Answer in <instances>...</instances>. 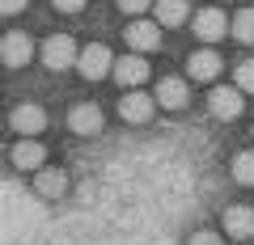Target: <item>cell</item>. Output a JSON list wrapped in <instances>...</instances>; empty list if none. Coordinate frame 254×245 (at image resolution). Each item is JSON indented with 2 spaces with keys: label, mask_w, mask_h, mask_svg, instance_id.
<instances>
[{
  "label": "cell",
  "mask_w": 254,
  "mask_h": 245,
  "mask_svg": "<svg viewBox=\"0 0 254 245\" xmlns=\"http://www.w3.org/2000/svg\"><path fill=\"white\" fill-rule=\"evenodd\" d=\"M76 59H81V47H76L68 34H51V38L43 43V64L51 68V72H64V68H72Z\"/></svg>",
  "instance_id": "cell-1"
},
{
  "label": "cell",
  "mask_w": 254,
  "mask_h": 245,
  "mask_svg": "<svg viewBox=\"0 0 254 245\" xmlns=\"http://www.w3.org/2000/svg\"><path fill=\"white\" fill-rule=\"evenodd\" d=\"M76 68H81L85 81H102L106 72H115V55H110V47L89 43V47H81V59H76Z\"/></svg>",
  "instance_id": "cell-2"
},
{
  "label": "cell",
  "mask_w": 254,
  "mask_h": 245,
  "mask_svg": "<svg viewBox=\"0 0 254 245\" xmlns=\"http://www.w3.org/2000/svg\"><path fill=\"white\" fill-rule=\"evenodd\" d=\"M242 106H246V93L237 89V85H220V89H212V98H208V110L220 118V123H233V118L242 114Z\"/></svg>",
  "instance_id": "cell-3"
},
{
  "label": "cell",
  "mask_w": 254,
  "mask_h": 245,
  "mask_svg": "<svg viewBox=\"0 0 254 245\" xmlns=\"http://www.w3.org/2000/svg\"><path fill=\"white\" fill-rule=\"evenodd\" d=\"M153 110H157V98H148V93H140V89H127L123 98H119V118L123 123H148L153 118Z\"/></svg>",
  "instance_id": "cell-4"
},
{
  "label": "cell",
  "mask_w": 254,
  "mask_h": 245,
  "mask_svg": "<svg viewBox=\"0 0 254 245\" xmlns=\"http://www.w3.org/2000/svg\"><path fill=\"white\" fill-rule=\"evenodd\" d=\"M102 123H106V118H102L98 101H76V106L68 110V127H72L76 136H98Z\"/></svg>",
  "instance_id": "cell-5"
},
{
  "label": "cell",
  "mask_w": 254,
  "mask_h": 245,
  "mask_svg": "<svg viewBox=\"0 0 254 245\" xmlns=\"http://www.w3.org/2000/svg\"><path fill=\"white\" fill-rule=\"evenodd\" d=\"M30 55H34V38L21 34V30H9V34H4V47H0V59H4V68H21V64H30Z\"/></svg>",
  "instance_id": "cell-6"
},
{
  "label": "cell",
  "mask_w": 254,
  "mask_h": 245,
  "mask_svg": "<svg viewBox=\"0 0 254 245\" xmlns=\"http://www.w3.org/2000/svg\"><path fill=\"white\" fill-rule=\"evenodd\" d=\"M229 17L220 9H195V34L203 38V43H220V38L229 34Z\"/></svg>",
  "instance_id": "cell-7"
},
{
  "label": "cell",
  "mask_w": 254,
  "mask_h": 245,
  "mask_svg": "<svg viewBox=\"0 0 254 245\" xmlns=\"http://www.w3.org/2000/svg\"><path fill=\"white\" fill-rule=\"evenodd\" d=\"M115 76L123 89H140V85L148 81V64H144V55H123V59H115Z\"/></svg>",
  "instance_id": "cell-8"
},
{
  "label": "cell",
  "mask_w": 254,
  "mask_h": 245,
  "mask_svg": "<svg viewBox=\"0 0 254 245\" xmlns=\"http://www.w3.org/2000/svg\"><path fill=\"white\" fill-rule=\"evenodd\" d=\"M9 123H13L17 136H38V131L47 127V114H43V106H34V101H21V106H13Z\"/></svg>",
  "instance_id": "cell-9"
},
{
  "label": "cell",
  "mask_w": 254,
  "mask_h": 245,
  "mask_svg": "<svg viewBox=\"0 0 254 245\" xmlns=\"http://www.w3.org/2000/svg\"><path fill=\"white\" fill-rule=\"evenodd\" d=\"M123 38L136 51H153V47H161V21H127Z\"/></svg>",
  "instance_id": "cell-10"
},
{
  "label": "cell",
  "mask_w": 254,
  "mask_h": 245,
  "mask_svg": "<svg viewBox=\"0 0 254 245\" xmlns=\"http://www.w3.org/2000/svg\"><path fill=\"white\" fill-rule=\"evenodd\" d=\"M13 165H17V169H34V173H38V169L47 165V148L38 144L34 136H21L17 144H13Z\"/></svg>",
  "instance_id": "cell-11"
},
{
  "label": "cell",
  "mask_w": 254,
  "mask_h": 245,
  "mask_svg": "<svg viewBox=\"0 0 254 245\" xmlns=\"http://www.w3.org/2000/svg\"><path fill=\"white\" fill-rule=\"evenodd\" d=\"M225 233L237 237V241H246V237H254V207H246V203H233V207H225Z\"/></svg>",
  "instance_id": "cell-12"
},
{
  "label": "cell",
  "mask_w": 254,
  "mask_h": 245,
  "mask_svg": "<svg viewBox=\"0 0 254 245\" xmlns=\"http://www.w3.org/2000/svg\"><path fill=\"white\" fill-rule=\"evenodd\" d=\"M153 98H157L161 110H182L190 93H187V81H182V76H161V85H157Z\"/></svg>",
  "instance_id": "cell-13"
},
{
  "label": "cell",
  "mask_w": 254,
  "mask_h": 245,
  "mask_svg": "<svg viewBox=\"0 0 254 245\" xmlns=\"http://www.w3.org/2000/svg\"><path fill=\"white\" fill-rule=\"evenodd\" d=\"M187 76H190V81H216V76H220V55L212 51V47L195 51L187 59Z\"/></svg>",
  "instance_id": "cell-14"
},
{
  "label": "cell",
  "mask_w": 254,
  "mask_h": 245,
  "mask_svg": "<svg viewBox=\"0 0 254 245\" xmlns=\"http://www.w3.org/2000/svg\"><path fill=\"white\" fill-rule=\"evenodd\" d=\"M34 191L43 195V199H60L64 191H68V169H55V165H43L34 178Z\"/></svg>",
  "instance_id": "cell-15"
},
{
  "label": "cell",
  "mask_w": 254,
  "mask_h": 245,
  "mask_svg": "<svg viewBox=\"0 0 254 245\" xmlns=\"http://www.w3.org/2000/svg\"><path fill=\"white\" fill-rule=\"evenodd\" d=\"M187 13H190L187 0H157V21H161V26H182Z\"/></svg>",
  "instance_id": "cell-16"
},
{
  "label": "cell",
  "mask_w": 254,
  "mask_h": 245,
  "mask_svg": "<svg viewBox=\"0 0 254 245\" xmlns=\"http://www.w3.org/2000/svg\"><path fill=\"white\" fill-rule=\"evenodd\" d=\"M233 182L254 186V148H250V152H237V156H233Z\"/></svg>",
  "instance_id": "cell-17"
},
{
  "label": "cell",
  "mask_w": 254,
  "mask_h": 245,
  "mask_svg": "<svg viewBox=\"0 0 254 245\" xmlns=\"http://www.w3.org/2000/svg\"><path fill=\"white\" fill-rule=\"evenodd\" d=\"M233 38L237 43H254V9H242L233 17Z\"/></svg>",
  "instance_id": "cell-18"
},
{
  "label": "cell",
  "mask_w": 254,
  "mask_h": 245,
  "mask_svg": "<svg viewBox=\"0 0 254 245\" xmlns=\"http://www.w3.org/2000/svg\"><path fill=\"white\" fill-rule=\"evenodd\" d=\"M233 81H237V89H242V93H254V59H242V64H237Z\"/></svg>",
  "instance_id": "cell-19"
},
{
  "label": "cell",
  "mask_w": 254,
  "mask_h": 245,
  "mask_svg": "<svg viewBox=\"0 0 254 245\" xmlns=\"http://www.w3.org/2000/svg\"><path fill=\"white\" fill-rule=\"evenodd\" d=\"M119 9L123 13H144V9H153V0H119Z\"/></svg>",
  "instance_id": "cell-20"
},
{
  "label": "cell",
  "mask_w": 254,
  "mask_h": 245,
  "mask_svg": "<svg viewBox=\"0 0 254 245\" xmlns=\"http://www.w3.org/2000/svg\"><path fill=\"white\" fill-rule=\"evenodd\" d=\"M187 245H225V241H220V233H195Z\"/></svg>",
  "instance_id": "cell-21"
},
{
  "label": "cell",
  "mask_w": 254,
  "mask_h": 245,
  "mask_svg": "<svg viewBox=\"0 0 254 245\" xmlns=\"http://www.w3.org/2000/svg\"><path fill=\"white\" fill-rule=\"evenodd\" d=\"M51 4H55L60 13H81V9H85V0H51Z\"/></svg>",
  "instance_id": "cell-22"
},
{
  "label": "cell",
  "mask_w": 254,
  "mask_h": 245,
  "mask_svg": "<svg viewBox=\"0 0 254 245\" xmlns=\"http://www.w3.org/2000/svg\"><path fill=\"white\" fill-rule=\"evenodd\" d=\"M0 9H4V17H13V13L26 9V0H0Z\"/></svg>",
  "instance_id": "cell-23"
}]
</instances>
